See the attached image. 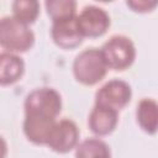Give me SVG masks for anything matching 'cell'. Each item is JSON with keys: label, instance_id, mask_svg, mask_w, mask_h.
Here are the masks:
<instances>
[{"label": "cell", "instance_id": "6da1fadb", "mask_svg": "<svg viewBox=\"0 0 158 158\" xmlns=\"http://www.w3.org/2000/svg\"><path fill=\"white\" fill-rule=\"evenodd\" d=\"M109 67L99 48H86L79 52L73 60V74L83 85H95L104 79Z\"/></svg>", "mask_w": 158, "mask_h": 158}, {"label": "cell", "instance_id": "7a4b0ae2", "mask_svg": "<svg viewBox=\"0 0 158 158\" xmlns=\"http://www.w3.org/2000/svg\"><path fill=\"white\" fill-rule=\"evenodd\" d=\"M35 43V33L28 25L19 21L12 15L0 20V44L5 52L22 53Z\"/></svg>", "mask_w": 158, "mask_h": 158}, {"label": "cell", "instance_id": "3957f363", "mask_svg": "<svg viewBox=\"0 0 158 158\" xmlns=\"http://www.w3.org/2000/svg\"><path fill=\"white\" fill-rule=\"evenodd\" d=\"M109 69L125 70L136 59V47L131 38L123 35L111 36L100 48Z\"/></svg>", "mask_w": 158, "mask_h": 158}, {"label": "cell", "instance_id": "277c9868", "mask_svg": "<svg viewBox=\"0 0 158 158\" xmlns=\"http://www.w3.org/2000/svg\"><path fill=\"white\" fill-rule=\"evenodd\" d=\"M23 107L25 114H37L56 118L62 111V96L53 88H36L26 95Z\"/></svg>", "mask_w": 158, "mask_h": 158}, {"label": "cell", "instance_id": "5b68a950", "mask_svg": "<svg viewBox=\"0 0 158 158\" xmlns=\"http://www.w3.org/2000/svg\"><path fill=\"white\" fill-rule=\"evenodd\" d=\"M132 98L130 84L121 79H111L106 81L95 94V104L109 106L116 111L123 109Z\"/></svg>", "mask_w": 158, "mask_h": 158}, {"label": "cell", "instance_id": "8992f818", "mask_svg": "<svg viewBox=\"0 0 158 158\" xmlns=\"http://www.w3.org/2000/svg\"><path fill=\"white\" fill-rule=\"evenodd\" d=\"M79 28L84 37H100L110 27V16L100 6L86 5L77 15Z\"/></svg>", "mask_w": 158, "mask_h": 158}, {"label": "cell", "instance_id": "52a82bcc", "mask_svg": "<svg viewBox=\"0 0 158 158\" xmlns=\"http://www.w3.org/2000/svg\"><path fill=\"white\" fill-rule=\"evenodd\" d=\"M79 128L73 120L62 118L57 121L47 147L57 153H68L79 144Z\"/></svg>", "mask_w": 158, "mask_h": 158}, {"label": "cell", "instance_id": "ba28073f", "mask_svg": "<svg viewBox=\"0 0 158 158\" xmlns=\"http://www.w3.org/2000/svg\"><path fill=\"white\" fill-rule=\"evenodd\" d=\"M56 123L57 120L54 117L37 114H25L22 125L23 133L30 142L35 144L47 146Z\"/></svg>", "mask_w": 158, "mask_h": 158}, {"label": "cell", "instance_id": "9c48e42d", "mask_svg": "<svg viewBox=\"0 0 158 158\" xmlns=\"http://www.w3.org/2000/svg\"><path fill=\"white\" fill-rule=\"evenodd\" d=\"M51 37L53 42L63 49H70L78 47L84 38L79 28L77 16L52 21Z\"/></svg>", "mask_w": 158, "mask_h": 158}, {"label": "cell", "instance_id": "30bf717a", "mask_svg": "<svg viewBox=\"0 0 158 158\" xmlns=\"http://www.w3.org/2000/svg\"><path fill=\"white\" fill-rule=\"evenodd\" d=\"M117 122L118 111L100 104H95L88 116V126L90 131L99 137L110 135L116 128Z\"/></svg>", "mask_w": 158, "mask_h": 158}, {"label": "cell", "instance_id": "8fae6325", "mask_svg": "<svg viewBox=\"0 0 158 158\" xmlns=\"http://www.w3.org/2000/svg\"><path fill=\"white\" fill-rule=\"evenodd\" d=\"M136 121L142 131L148 135L158 132V101L151 98H143L136 107Z\"/></svg>", "mask_w": 158, "mask_h": 158}, {"label": "cell", "instance_id": "7c38bea8", "mask_svg": "<svg viewBox=\"0 0 158 158\" xmlns=\"http://www.w3.org/2000/svg\"><path fill=\"white\" fill-rule=\"evenodd\" d=\"M25 72V63L16 53L1 52L0 54V83L1 85H11L20 80Z\"/></svg>", "mask_w": 158, "mask_h": 158}, {"label": "cell", "instance_id": "4fadbf2b", "mask_svg": "<svg viewBox=\"0 0 158 158\" xmlns=\"http://www.w3.org/2000/svg\"><path fill=\"white\" fill-rule=\"evenodd\" d=\"M75 158H111V149L101 138L90 137L79 142L75 148Z\"/></svg>", "mask_w": 158, "mask_h": 158}, {"label": "cell", "instance_id": "5bb4252c", "mask_svg": "<svg viewBox=\"0 0 158 158\" xmlns=\"http://www.w3.org/2000/svg\"><path fill=\"white\" fill-rule=\"evenodd\" d=\"M12 16L19 21L30 25L40 15V2L36 0H16L11 4Z\"/></svg>", "mask_w": 158, "mask_h": 158}, {"label": "cell", "instance_id": "9a60e30c", "mask_svg": "<svg viewBox=\"0 0 158 158\" xmlns=\"http://www.w3.org/2000/svg\"><path fill=\"white\" fill-rule=\"evenodd\" d=\"M44 6L52 21L77 16V2L73 0H47Z\"/></svg>", "mask_w": 158, "mask_h": 158}, {"label": "cell", "instance_id": "2e32d148", "mask_svg": "<svg viewBox=\"0 0 158 158\" xmlns=\"http://www.w3.org/2000/svg\"><path fill=\"white\" fill-rule=\"evenodd\" d=\"M126 5L130 6L133 11H137V12H147V11H152L156 6H158V1L133 0V1H127Z\"/></svg>", "mask_w": 158, "mask_h": 158}]
</instances>
